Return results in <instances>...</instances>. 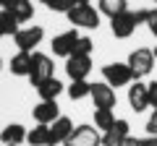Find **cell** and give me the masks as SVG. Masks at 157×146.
I'll list each match as a JSON object with an SVG mask.
<instances>
[{
  "label": "cell",
  "mask_w": 157,
  "mask_h": 146,
  "mask_svg": "<svg viewBox=\"0 0 157 146\" xmlns=\"http://www.w3.org/2000/svg\"><path fill=\"white\" fill-rule=\"evenodd\" d=\"M147 18H149V11L147 8H141V11H126L121 16L110 18V31L118 39H128L131 34L136 31L139 24H147Z\"/></svg>",
  "instance_id": "6da1fadb"
},
{
  "label": "cell",
  "mask_w": 157,
  "mask_h": 146,
  "mask_svg": "<svg viewBox=\"0 0 157 146\" xmlns=\"http://www.w3.org/2000/svg\"><path fill=\"white\" fill-rule=\"evenodd\" d=\"M66 16L73 24V29L76 26H81V29H97L100 26V11H94L89 3H76Z\"/></svg>",
  "instance_id": "7a4b0ae2"
},
{
  "label": "cell",
  "mask_w": 157,
  "mask_h": 146,
  "mask_svg": "<svg viewBox=\"0 0 157 146\" xmlns=\"http://www.w3.org/2000/svg\"><path fill=\"white\" fill-rule=\"evenodd\" d=\"M155 63H157V60H155V52H152V50H144V47L134 50V52L128 55V68H131V73H134V81L149 76L152 68H155Z\"/></svg>",
  "instance_id": "3957f363"
},
{
  "label": "cell",
  "mask_w": 157,
  "mask_h": 146,
  "mask_svg": "<svg viewBox=\"0 0 157 146\" xmlns=\"http://www.w3.org/2000/svg\"><path fill=\"white\" fill-rule=\"evenodd\" d=\"M63 146H102V136L94 125H73Z\"/></svg>",
  "instance_id": "277c9868"
},
{
  "label": "cell",
  "mask_w": 157,
  "mask_h": 146,
  "mask_svg": "<svg viewBox=\"0 0 157 146\" xmlns=\"http://www.w3.org/2000/svg\"><path fill=\"white\" fill-rule=\"evenodd\" d=\"M102 78L107 86H128L134 84V73H131L128 63H110V65L102 68Z\"/></svg>",
  "instance_id": "5b68a950"
},
{
  "label": "cell",
  "mask_w": 157,
  "mask_h": 146,
  "mask_svg": "<svg viewBox=\"0 0 157 146\" xmlns=\"http://www.w3.org/2000/svg\"><path fill=\"white\" fill-rule=\"evenodd\" d=\"M55 76V65H52L50 55H42V52H32V71H29V81L34 86L42 84L45 78H52Z\"/></svg>",
  "instance_id": "8992f818"
},
{
  "label": "cell",
  "mask_w": 157,
  "mask_h": 146,
  "mask_svg": "<svg viewBox=\"0 0 157 146\" xmlns=\"http://www.w3.org/2000/svg\"><path fill=\"white\" fill-rule=\"evenodd\" d=\"M42 39H45V29L42 26H26V29H18L16 37H13V42H16V47L21 52H32L37 50L39 45H42Z\"/></svg>",
  "instance_id": "52a82bcc"
},
{
  "label": "cell",
  "mask_w": 157,
  "mask_h": 146,
  "mask_svg": "<svg viewBox=\"0 0 157 146\" xmlns=\"http://www.w3.org/2000/svg\"><path fill=\"white\" fill-rule=\"evenodd\" d=\"M66 73L71 81H84L92 73V57L89 55H71L66 57Z\"/></svg>",
  "instance_id": "ba28073f"
},
{
  "label": "cell",
  "mask_w": 157,
  "mask_h": 146,
  "mask_svg": "<svg viewBox=\"0 0 157 146\" xmlns=\"http://www.w3.org/2000/svg\"><path fill=\"white\" fill-rule=\"evenodd\" d=\"M78 37H81V34H78L76 29H68V31L58 34L55 39H52V55L71 57L73 55V47H76V42H78Z\"/></svg>",
  "instance_id": "9c48e42d"
},
{
  "label": "cell",
  "mask_w": 157,
  "mask_h": 146,
  "mask_svg": "<svg viewBox=\"0 0 157 146\" xmlns=\"http://www.w3.org/2000/svg\"><path fill=\"white\" fill-rule=\"evenodd\" d=\"M92 102H94L97 110H113L115 107V89L113 86H107L105 81H100V84H92Z\"/></svg>",
  "instance_id": "30bf717a"
},
{
  "label": "cell",
  "mask_w": 157,
  "mask_h": 146,
  "mask_svg": "<svg viewBox=\"0 0 157 146\" xmlns=\"http://www.w3.org/2000/svg\"><path fill=\"white\" fill-rule=\"evenodd\" d=\"M128 104L134 112H144L149 107V86L141 84V81H134L128 86Z\"/></svg>",
  "instance_id": "8fae6325"
},
{
  "label": "cell",
  "mask_w": 157,
  "mask_h": 146,
  "mask_svg": "<svg viewBox=\"0 0 157 146\" xmlns=\"http://www.w3.org/2000/svg\"><path fill=\"white\" fill-rule=\"evenodd\" d=\"M131 136V125H128V120H121L118 118L115 123L110 125V128L102 133V146H118L121 141H126Z\"/></svg>",
  "instance_id": "7c38bea8"
},
{
  "label": "cell",
  "mask_w": 157,
  "mask_h": 146,
  "mask_svg": "<svg viewBox=\"0 0 157 146\" xmlns=\"http://www.w3.org/2000/svg\"><path fill=\"white\" fill-rule=\"evenodd\" d=\"M73 123L68 118H58L55 123H50V130H47V146H58V144H66V138L71 136Z\"/></svg>",
  "instance_id": "4fadbf2b"
},
{
  "label": "cell",
  "mask_w": 157,
  "mask_h": 146,
  "mask_svg": "<svg viewBox=\"0 0 157 146\" xmlns=\"http://www.w3.org/2000/svg\"><path fill=\"white\" fill-rule=\"evenodd\" d=\"M32 115H34V120H37V123L50 125V123H55V120L60 118V107H58L55 99H50V102H39V104L32 110Z\"/></svg>",
  "instance_id": "5bb4252c"
},
{
  "label": "cell",
  "mask_w": 157,
  "mask_h": 146,
  "mask_svg": "<svg viewBox=\"0 0 157 146\" xmlns=\"http://www.w3.org/2000/svg\"><path fill=\"white\" fill-rule=\"evenodd\" d=\"M3 8H6V11H11L21 24L34 18V5H32V0H3Z\"/></svg>",
  "instance_id": "9a60e30c"
},
{
  "label": "cell",
  "mask_w": 157,
  "mask_h": 146,
  "mask_svg": "<svg viewBox=\"0 0 157 146\" xmlns=\"http://www.w3.org/2000/svg\"><path fill=\"white\" fill-rule=\"evenodd\" d=\"M0 141H3V146H18L26 141V128H24L21 123H11L6 125V128H0Z\"/></svg>",
  "instance_id": "2e32d148"
},
{
  "label": "cell",
  "mask_w": 157,
  "mask_h": 146,
  "mask_svg": "<svg viewBox=\"0 0 157 146\" xmlns=\"http://www.w3.org/2000/svg\"><path fill=\"white\" fill-rule=\"evenodd\" d=\"M60 91H63V84L52 76V78H45L42 84H37V94H39V99L42 102H50V99H58L60 97Z\"/></svg>",
  "instance_id": "e0dca14e"
},
{
  "label": "cell",
  "mask_w": 157,
  "mask_h": 146,
  "mask_svg": "<svg viewBox=\"0 0 157 146\" xmlns=\"http://www.w3.org/2000/svg\"><path fill=\"white\" fill-rule=\"evenodd\" d=\"M29 71H32V52L18 50L16 55L11 57V73L13 76H29Z\"/></svg>",
  "instance_id": "ac0fdd59"
},
{
  "label": "cell",
  "mask_w": 157,
  "mask_h": 146,
  "mask_svg": "<svg viewBox=\"0 0 157 146\" xmlns=\"http://www.w3.org/2000/svg\"><path fill=\"white\" fill-rule=\"evenodd\" d=\"M128 11V3L126 0H100V16H121V13Z\"/></svg>",
  "instance_id": "d6986e66"
},
{
  "label": "cell",
  "mask_w": 157,
  "mask_h": 146,
  "mask_svg": "<svg viewBox=\"0 0 157 146\" xmlns=\"http://www.w3.org/2000/svg\"><path fill=\"white\" fill-rule=\"evenodd\" d=\"M18 24L21 21H18L11 11H6V8L0 11V31H3V37H16V31L21 29Z\"/></svg>",
  "instance_id": "ffe728a7"
},
{
  "label": "cell",
  "mask_w": 157,
  "mask_h": 146,
  "mask_svg": "<svg viewBox=\"0 0 157 146\" xmlns=\"http://www.w3.org/2000/svg\"><path fill=\"white\" fill-rule=\"evenodd\" d=\"M47 130H50V125L37 123V128L26 130V141H29L32 146H47Z\"/></svg>",
  "instance_id": "44dd1931"
},
{
  "label": "cell",
  "mask_w": 157,
  "mask_h": 146,
  "mask_svg": "<svg viewBox=\"0 0 157 146\" xmlns=\"http://www.w3.org/2000/svg\"><path fill=\"white\" fill-rule=\"evenodd\" d=\"M115 120H118V118L113 115V110H94V128L102 130V133H105Z\"/></svg>",
  "instance_id": "7402d4cb"
},
{
  "label": "cell",
  "mask_w": 157,
  "mask_h": 146,
  "mask_svg": "<svg viewBox=\"0 0 157 146\" xmlns=\"http://www.w3.org/2000/svg\"><path fill=\"white\" fill-rule=\"evenodd\" d=\"M92 94V84L89 81H71V86H68V97L71 99H84V97Z\"/></svg>",
  "instance_id": "603a6c76"
},
{
  "label": "cell",
  "mask_w": 157,
  "mask_h": 146,
  "mask_svg": "<svg viewBox=\"0 0 157 146\" xmlns=\"http://www.w3.org/2000/svg\"><path fill=\"white\" fill-rule=\"evenodd\" d=\"M42 3H45L47 11H55V13H68L73 5H76L73 0H42Z\"/></svg>",
  "instance_id": "cb8c5ba5"
},
{
  "label": "cell",
  "mask_w": 157,
  "mask_h": 146,
  "mask_svg": "<svg viewBox=\"0 0 157 146\" xmlns=\"http://www.w3.org/2000/svg\"><path fill=\"white\" fill-rule=\"evenodd\" d=\"M92 50H94V42L89 37H78L76 47H73V55H92Z\"/></svg>",
  "instance_id": "d4e9b609"
},
{
  "label": "cell",
  "mask_w": 157,
  "mask_h": 146,
  "mask_svg": "<svg viewBox=\"0 0 157 146\" xmlns=\"http://www.w3.org/2000/svg\"><path fill=\"white\" fill-rule=\"evenodd\" d=\"M147 136H157V110H152L149 120H147Z\"/></svg>",
  "instance_id": "484cf974"
},
{
  "label": "cell",
  "mask_w": 157,
  "mask_h": 146,
  "mask_svg": "<svg viewBox=\"0 0 157 146\" xmlns=\"http://www.w3.org/2000/svg\"><path fill=\"white\" fill-rule=\"evenodd\" d=\"M147 26H149V31L157 37V8H152V11H149V18H147Z\"/></svg>",
  "instance_id": "4316f807"
},
{
  "label": "cell",
  "mask_w": 157,
  "mask_h": 146,
  "mask_svg": "<svg viewBox=\"0 0 157 146\" xmlns=\"http://www.w3.org/2000/svg\"><path fill=\"white\" fill-rule=\"evenodd\" d=\"M147 86H149V107L157 110V81H152V84H147Z\"/></svg>",
  "instance_id": "83f0119b"
},
{
  "label": "cell",
  "mask_w": 157,
  "mask_h": 146,
  "mask_svg": "<svg viewBox=\"0 0 157 146\" xmlns=\"http://www.w3.org/2000/svg\"><path fill=\"white\" fill-rule=\"evenodd\" d=\"M139 146H157V136H147V138H139Z\"/></svg>",
  "instance_id": "f1b7e54d"
},
{
  "label": "cell",
  "mask_w": 157,
  "mask_h": 146,
  "mask_svg": "<svg viewBox=\"0 0 157 146\" xmlns=\"http://www.w3.org/2000/svg\"><path fill=\"white\" fill-rule=\"evenodd\" d=\"M118 146H139V138H131V136H128V138H126V141H121Z\"/></svg>",
  "instance_id": "f546056e"
},
{
  "label": "cell",
  "mask_w": 157,
  "mask_h": 146,
  "mask_svg": "<svg viewBox=\"0 0 157 146\" xmlns=\"http://www.w3.org/2000/svg\"><path fill=\"white\" fill-rule=\"evenodd\" d=\"M73 3H89V0H73Z\"/></svg>",
  "instance_id": "4dcf8cb0"
},
{
  "label": "cell",
  "mask_w": 157,
  "mask_h": 146,
  "mask_svg": "<svg viewBox=\"0 0 157 146\" xmlns=\"http://www.w3.org/2000/svg\"><path fill=\"white\" fill-rule=\"evenodd\" d=\"M152 52H155V60H157V47H155V50H152Z\"/></svg>",
  "instance_id": "1f68e13d"
},
{
  "label": "cell",
  "mask_w": 157,
  "mask_h": 146,
  "mask_svg": "<svg viewBox=\"0 0 157 146\" xmlns=\"http://www.w3.org/2000/svg\"><path fill=\"white\" fill-rule=\"evenodd\" d=\"M0 11H3V0H0Z\"/></svg>",
  "instance_id": "d6a6232c"
},
{
  "label": "cell",
  "mask_w": 157,
  "mask_h": 146,
  "mask_svg": "<svg viewBox=\"0 0 157 146\" xmlns=\"http://www.w3.org/2000/svg\"><path fill=\"white\" fill-rule=\"evenodd\" d=\"M0 68H3V57H0Z\"/></svg>",
  "instance_id": "836d02e7"
},
{
  "label": "cell",
  "mask_w": 157,
  "mask_h": 146,
  "mask_svg": "<svg viewBox=\"0 0 157 146\" xmlns=\"http://www.w3.org/2000/svg\"><path fill=\"white\" fill-rule=\"evenodd\" d=\"M0 37H3V31H0Z\"/></svg>",
  "instance_id": "e575fe53"
},
{
  "label": "cell",
  "mask_w": 157,
  "mask_h": 146,
  "mask_svg": "<svg viewBox=\"0 0 157 146\" xmlns=\"http://www.w3.org/2000/svg\"><path fill=\"white\" fill-rule=\"evenodd\" d=\"M152 3H157V0H152Z\"/></svg>",
  "instance_id": "d590c367"
}]
</instances>
